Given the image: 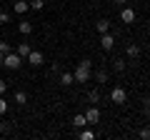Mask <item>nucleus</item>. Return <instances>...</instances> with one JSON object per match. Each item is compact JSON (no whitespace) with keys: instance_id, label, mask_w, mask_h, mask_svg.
Here are the masks:
<instances>
[{"instance_id":"28","label":"nucleus","mask_w":150,"mask_h":140,"mask_svg":"<svg viewBox=\"0 0 150 140\" xmlns=\"http://www.w3.org/2000/svg\"><path fill=\"white\" fill-rule=\"evenodd\" d=\"M112 3H115V5H118V8H123L125 3H128V0H112Z\"/></svg>"},{"instance_id":"3","label":"nucleus","mask_w":150,"mask_h":140,"mask_svg":"<svg viewBox=\"0 0 150 140\" xmlns=\"http://www.w3.org/2000/svg\"><path fill=\"white\" fill-rule=\"evenodd\" d=\"M3 65H5L8 70H18V68L23 65V58H20L18 53H8V55H5V60H3Z\"/></svg>"},{"instance_id":"11","label":"nucleus","mask_w":150,"mask_h":140,"mask_svg":"<svg viewBox=\"0 0 150 140\" xmlns=\"http://www.w3.org/2000/svg\"><path fill=\"white\" fill-rule=\"evenodd\" d=\"M73 83H75L73 73H68V70H65V73H60V85H73Z\"/></svg>"},{"instance_id":"25","label":"nucleus","mask_w":150,"mask_h":140,"mask_svg":"<svg viewBox=\"0 0 150 140\" xmlns=\"http://www.w3.org/2000/svg\"><path fill=\"white\" fill-rule=\"evenodd\" d=\"M5 90H8V80H0V95H5Z\"/></svg>"},{"instance_id":"8","label":"nucleus","mask_w":150,"mask_h":140,"mask_svg":"<svg viewBox=\"0 0 150 140\" xmlns=\"http://www.w3.org/2000/svg\"><path fill=\"white\" fill-rule=\"evenodd\" d=\"M30 10V3H25V0H15V5H13V13H18V15H23V13Z\"/></svg>"},{"instance_id":"23","label":"nucleus","mask_w":150,"mask_h":140,"mask_svg":"<svg viewBox=\"0 0 150 140\" xmlns=\"http://www.w3.org/2000/svg\"><path fill=\"white\" fill-rule=\"evenodd\" d=\"M140 138H143V140H150V125H145V128L140 130Z\"/></svg>"},{"instance_id":"22","label":"nucleus","mask_w":150,"mask_h":140,"mask_svg":"<svg viewBox=\"0 0 150 140\" xmlns=\"http://www.w3.org/2000/svg\"><path fill=\"white\" fill-rule=\"evenodd\" d=\"M0 53H13V48H10V43H5V40H3V43H0Z\"/></svg>"},{"instance_id":"30","label":"nucleus","mask_w":150,"mask_h":140,"mask_svg":"<svg viewBox=\"0 0 150 140\" xmlns=\"http://www.w3.org/2000/svg\"><path fill=\"white\" fill-rule=\"evenodd\" d=\"M148 25H150V18H148Z\"/></svg>"},{"instance_id":"13","label":"nucleus","mask_w":150,"mask_h":140,"mask_svg":"<svg viewBox=\"0 0 150 140\" xmlns=\"http://www.w3.org/2000/svg\"><path fill=\"white\" fill-rule=\"evenodd\" d=\"M78 138L80 140H95V133L88 130V125H85V128H80V135H78Z\"/></svg>"},{"instance_id":"9","label":"nucleus","mask_w":150,"mask_h":140,"mask_svg":"<svg viewBox=\"0 0 150 140\" xmlns=\"http://www.w3.org/2000/svg\"><path fill=\"white\" fill-rule=\"evenodd\" d=\"M125 53H128V58H133V60H138V58H140V45H135V43H130L128 48H125Z\"/></svg>"},{"instance_id":"2","label":"nucleus","mask_w":150,"mask_h":140,"mask_svg":"<svg viewBox=\"0 0 150 140\" xmlns=\"http://www.w3.org/2000/svg\"><path fill=\"white\" fill-rule=\"evenodd\" d=\"M110 100L115 103V105H125V100H128V93H125L123 85H115L110 90Z\"/></svg>"},{"instance_id":"1","label":"nucleus","mask_w":150,"mask_h":140,"mask_svg":"<svg viewBox=\"0 0 150 140\" xmlns=\"http://www.w3.org/2000/svg\"><path fill=\"white\" fill-rule=\"evenodd\" d=\"M73 78H75V83H88L93 78V63L90 60H80L78 68L73 70Z\"/></svg>"},{"instance_id":"7","label":"nucleus","mask_w":150,"mask_h":140,"mask_svg":"<svg viewBox=\"0 0 150 140\" xmlns=\"http://www.w3.org/2000/svg\"><path fill=\"white\" fill-rule=\"evenodd\" d=\"M83 115H85V120H88V125H95L98 120H100V110H98L95 105H93V108H88V110H85V113H83Z\"/></svg>"},{"instance_id":"19","label":"nucleus","mask_w":150,"mask_h":140,"mask_svg":"<svg viewBox=\"0 0 150 140\" xmlns=\"http://www.w3.org/2000/svg\"><path fill=\"white\" fill-rule=\"evenodd\" d=\"M88 100H90V103H98V100H100V90H90V93H88Z\"/></svg>"},{"instance_id":"18","label":"nucleus","mask_w":150,"mask_h":140,"mask_svg":"<svg viewBox=\"0 0 150 140\" xmlns=\"http://www.w3.org/2000/svg\"><path fill=\"white\" fill-rule=\"evenodd\" d=\"M15 103H18V105H25V103H28V95H25L23 90H18V93H15Z\"/></svg>"},{"instance_id":"5","label":"nucleus","mask_w":150,"mask_h":140,"mask_svg":"<svg viewBox=\"0 0 150 140\" xmlns=\"http://www.w3.org/2000/svg\"><path fill=\"white\" fill-rule=\"evenodd\" d=\"M28 65H33V68H40V65H43V53H40V50H30V53H28Z\"/></svg>"},{"instance_id":"24","label":"nucleus","mask_w":150,"mask_h":140,"mask_svg":"<svg viewBox=\"0 0 150 140\" xmlns=\"http://www.w3.org/2000/svg\"><path fill=\"white\" fill-rule=\"evenodd\" d=\"M143 113L150 115V98H143Z\"/></svg>"},{"instance_id":"10","label":"nucleus","mask_w":150,"mask_h":140,"mask_svg":"<svg viewBox=\"0 0 150 140\" xmlns=\"http://www.w3.org/2000/svg\"><path fill=\"white\" fill-rule=\"evenodd\" d=\"M30 50H33V48H30V43H20V45H18V48H15V53L20 55L23 60H25V58H28V53H30Z\"/></svg>"},{"instance_id":"4","label":"nucleus","mask_w":150,"mask_h":140,"mask_svg":"<svg viewBox=\"0 0 150 140\" xmlns=\"http://www.w3.org/2000/svg\"><path fill=\"white\" fill-rule=\"evenodd\" d=\"M100 48L105 50V53H110V50L115 48V35H110V30H108V33H100Z\"/></svg>"},{"instance_id":"12","label":"nucleus","mask_w":150,"mask_h":140,"mask_svg":"<svg viewBox=\"0 0 150 140\" xmlns=\"http://www.w3.org/2000/svg\"><path fill=\"white\" fill-rule=\"evenodd\" d=\"M95 28H98V33H108V30H110V20H108V18H103V20L95 23Z\"/></svg>"},{"instance_id":"16","label":"nucleus","mask_w":150,"mask_h":140,"mask_svg":"<svg viewBox=\"0 0 150 140\" xmlns=\"http://www.w3.org/2000/svg\"><path fill=\"white\" fill-rule=\"evenodd\" d=\"M93 78H95V83L103 85V83H108V70H95V75H93Z\"/></svg>"},{"instance_id":"15","label":"nucleus","mask_w":150,"mask_h":140,"mask_svg":"<svg viewBox=\"0 0 150 140\" xmlns=\"http://www.w3.org/2000/svg\"><path fill=\"white\" fill-rule=\"evenodd\" d=\"M18 30H20L23 35H30V33H33V23H28V20H23L20 25H18Z\"/></svg>"},{"instance_id":"20","label":"nucleus","mask_w":150,"mask_h":140,"mask_svg":"<svg viewBox=\"0 0 150 140\" xmlns=\"http://www.w3.org/2000/svg\"><path fill=\"white\" fill-rule=\"evenodd\" d=\"M8 108H10V105H8V100L0 95V115H5V113H8Z\"/></svg>"},{"instance_id":"27","label":"nucleus","mask_w":150,"mask_h":140,"mask_svg":"<svg viewBox=\"0 0 150 140\" xmlns=\"http://www.w3.org/2000/svg\"><path fill=\"white\" fill-rule=\"evenodd\" d=\"M8 130H10V125H8V123H0V133L5 135V133H8Z\"/></svg>"},{"instance_id":"6","label":"nucleus","mask_w":150,"mask_h":140,"mask_svg":"<svg viewBox=\"0 0 150 140\" xmlns=\"http://www.w3.org/2000/svg\"><path fill=\"white\" fill-rule=\"evenodd\" d=\"M120 20H123L125 25H133V23H135V10L128 8V5H123V8H120Z\"/></svg>"},{"instance_id":"14","label":"nucleus","mask_w":150,"mask_h":140,"mask_svg":"<svg viewBox=\"0 0 150 140\" xmlns=\"http://www.w3.org/2000/svg\"><path fill=\"white\" fill-rule=\"evenodd\" d=\"M73 125H75V128H85V125H88L85 115H83V113H78V115H75V118H73Z\"/></svg>"},{"instance_id":"21","label":"nucleus","mask_w":150,"mask_h":140,"mask_svg":"<svg viewBox=\"0 0 150 140\" xmlns=\"http://www.w3.org/2000/svg\"><path fill=\"white\" fill-rule=\"evenodd\" d=\"M30 8H33V10H43V8H45V0H33Z\"/></svg>"},{"instance_id":"29","label":"nucleus","mask_w":150,"mask_h":140,"mask_svg":"<svg viewBox=\"0 0 150 140\" xmlns=\"http://www.w3.org/2000/svg\"><path fill=\"white\" fill-rule=\"evenodd\" d=\"M3 60H5V53H0V65H3Z\"/></svg>"},{"instance_id":"17","label":"nucleus","mask_w":150,"mask_h":140,"mask_svg":"<svg viewBox=\"0 0 150 140\" xmlns=\"http://www.w3.org/2000/svg\"><path fill=\"white\" fill-rule=\"evenodd\" d=\"M112 70H115V73H123V70H125V60L123 58H115V60H112Z\"/></svg>"},{"instance_id":"26","label":"nucleus","mask_w":150,"mask_h":140,"mask_svg":"<svg viewBox=\"0 0 150 140\" xmlns=\"http://www.w3.org/2000/svg\"><path fill=\"white\" fill-rule=\"evenodd\" d=\"M0 23H10V15L8 13H0Z\"/></svg>"}]
</instances>
